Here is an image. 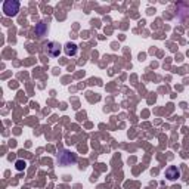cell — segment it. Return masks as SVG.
Returning <instances> with one entry per match:
<instances>
[{
    "label": "cell",
    "mask_w": 189,
    "mask_h": 189,
    "mask_svg": "<svg viewBox=\"0 0 189 189\" xmlns=\"http://www.w3.org/2000/svg\"><path fill=\"white\" fill-rule=\"evenodd\" d=\"M65 52H67V55H75V52H77V46H75L74 43H68Z\"/></svg>",
    "instance_id": "7a4b0ae2"
},
{
    "label": "cell",
    "mask_w": 189,
    "mask_h": 189,
    "mask_svg": "<svg viewBox=\"0 0 189 189\" xmlns=\"http://www.w3.org/2000/svg\"><path fill=\"white\" fill-rule=\"evenodd\" d=\"M18 11H19V3L18 2H6L5 5H3V12L8 15V17H11V15H15Z\"/></svg>",
    "instance_id": "6da1fadb"
}]
</instances>
